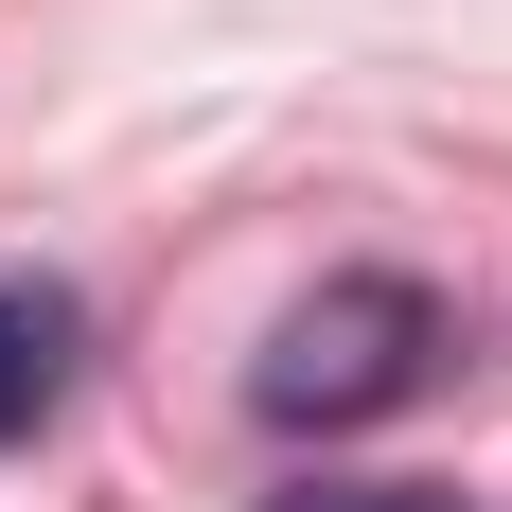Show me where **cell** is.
<instances>
[{"label":"cell","instance_id":"1","mask_svg":"<svg viewBox=\"0 0 512 512\" xmlns=\"http://www.w3.org/2000/svg\"><path fill=\"white\" fill-rule=\"evenodd\" d=\"M442 354H460V318H442V283H407V265H336L318 301H283V336H265L248 407L283 424V442H336V424H389L442 389Z\"/></svg>","mask_w":512,"mask_h":512},{"label":"cell","instance_id":"3","mask_svg":"<svg viewBox=\"0 0 512 512\" xmlns=\"http://www.w3.org/2000/svg\"><path fill=\"white\" fill-rule=\"evenodd\" d=\"M283 512H460V495H283Z\"/></svg>","mask_w":512,"mask_h":512},{"label":"cell","instance_id":"2","mask_svg":"<svg viewBox=\"0 0 512 512\" xmlns=\"http://www.w3.org/2000/svg\"><path fill=\"white\" fill-rule=\"evenodd\" d=\"M71 354H89L71 283H0V442H36V424L71 407Z\"/></svg>","mask_w":512,"mask_h":512}]
</instances>
